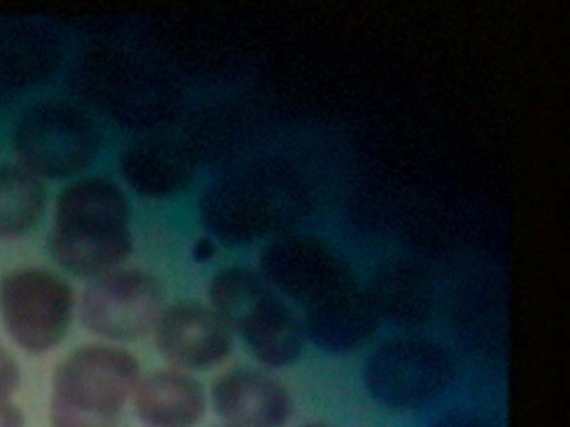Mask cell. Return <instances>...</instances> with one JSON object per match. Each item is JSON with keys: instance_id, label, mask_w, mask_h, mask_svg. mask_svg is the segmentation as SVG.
Here are the masks:
<instances>
[{"instance_id": "6da1fadb", "label": "cell", "mask_w": 570, "mask_h": 427, "mask_svg": "<svg viewBox=\"0 0 570 427\" xmlns=\"http://www.w3.org/2000/svg\"><path fill=\"white\" fill-rule=\"evenodd\" d=\"M52 259L78 277L118 269L132 250L131 207L118 183L85 177L62 190L49 234Z\"/></svg>"}, {"instance_id": "7a4b0ae2", "label": "cell", "mask_w": 570, "mask_h": 427, "mask_svg": "<svg viewBox=\"0 0 570 427\" xmlns=\"http://www.w3.org/2000/svg\"><path fill=\"white\" fill-rule=\"evenodd\" d=\"M139 379L138 359L125 347H78L52 376L49 427H118Z\"/></svg>"}, {"instance_id": "3957f363", "label": "cell", "mask_w": 570, "mask_h": 427, "mask_svg": "<svg viewBox=\"0 0 570 427\" xmlns=\"http://www.w3.org/2000/svg\"><path fill=\"white\" fill-rule=\"evenodd\" d=\"M209 300L259 363L286 367L302 356L303 324L255 270L242 266L219 270L209 282Z\"/></svg>"}, {"instance_id": "277c9868", "label": "cell", "mask_w": 570, "mask_h": 427, "mask_svg": "<svg viewBox=\"0 0 570 427\" xmlns=\"http://www.w3.org/2000/svg\"><path fill=\"white\" fill-rule=\"evenodd\" d=\"M12 143L21 166L39 179H68L95 162L101 136L85 110L46 100L22 113Z\"/></svg>"}, {"instance_id": "5b68a950", "label": "cell", "mask_w": 570, "mask_h": 427, "mask_svg": "<svg viewBox=\"0 0 570 427\" xmlns=\"http://www.w3.org/2000/svg\"><path fill=\"white\" fill-rule=\"evenodd\" d=\"M455 363L429 337H399L380 346L363 370L370 396L392 410H419L449 390Z\"/></svg>"}, {"instance_id": "8992f818", "label": "cell", "mask_w": 570, "mask_h": 427, "mask_svg": "<svg viewBox=\"0 0 570 427\" xmlns=\"http://www.w3.org/2000/svg\"><path fill=\"white\" fill-rule=\"evenodd\" d=\"M76 312L72 287L48 269L22 267L0 282V317L26 352H51L68 336Z\"/></svg>"}, {"instance_id": "52a82bcc", "label": "cell", "mask_w": 570, "mask_h": 427, "mask_svg": "<svg viewBox=\"0 0 570 427\" xmlns=\"http://www.w3.org/2000/svg\"><path fill=\"white\" fill-rule=\"evenodd\" d=\"M161 312L159 280L146 270L128 267L91 279L79 306L86 329L112 342H135L148 336Z\"/></svg>"}, {"instance_id": "ba28073f", "label": "cell", "mask_w": 570, "mask_h": 427, "mask_svg": "<svg viewBox=\"0 0 570 427\" xmlns=\"http://www.w3.org/2000/svg\"><path fill=\"white\" fill-rule=\"evenodd\" d=\"M153 334L158 352L185 373L222 366L235 346L225 320L198 300H179L163 309Z\"/></svg>"}, {"instance_id": "9c48e42d", "label": "cell", "mask_w": 570, "mask_h": 427, "mask_svg": "<svg viewBox=\"0 0 570 427\" xmlns=\"http://www.w3.org/2000/svg\"><path fill=\"white\" fill-rule=\"evenodd\" d=\"M209 396L226 427H285L293 416L288 387L256 367H232L219 374Z\"/></svg>"}, {"instance_id": "30bf717a", "label": "cell", "mask_w": 570, "mask_h": 427, "mask_svg": "<svg viewBox=\"0 0 570 427\" xmlns=\"http://www.w3.org/2000/svg\"><path fill=\"white\" fill-rule=\"evenodd\" d=\"M132 404L146 427H196L205 417L208 399L193 374L171 367L141 377Z\"/></svg>"}, {"instance_id": "8fae6325", "label": "cell", "mask_w": 570, "mask_h": 427, "mask_svg": "<svg viewBox=\"0 0 570 427\" xmlns=\"http://www.w3.org/2000/svg\"><path fill=\"white\" fill-rule=\"evenodd\" d=\"M303 329L323 349L345 352L372 336L376 329V309L352 284H346L308 304Z\"/></svg>"}, {"instance_id": "7c38bea8", "label": "cell", "mask_w": 570, "mask_h": 427, "mask_svg": "<svg viewBox=\"0 0 570 427\" xmlns=\"http://www.w3.org/2000/svg\"><path fill=\"white\" fill-rule=\"evenodd\" d=\"M126 182L146 197L178 192L188 180V163L175 143L146 139L129 146L119 159Z\"/></svg>"}, {"instance_id": "4fadbf2b", "label": "cell", "mask_w": 570, "mask_h": 427, "mask_svg": "<svg viewBox=\"0 0 570 427\" xmlns=\"http://www.w3.org/2000/svg\"><path fill=\"white\" fill-rule=\"evenodd\" d=\"M55 56V47L36 29L18 27L0 33V102L45 77Z\"/></svg>"}, {"instance_id": "5bb4252c", "label": "cell", "mask_w": 570, "mask_h": 427, "mask_svg": "<svg viewBox=\"0 0 570 427\" xmlns=\"http://www.w3.org/2000/svg\"><path fill=\"white\" fill-rule=\"evenodd\" d=\"M45 183L26 167L0 166V239L26 236L45 216Z\"/></svg>"}, {"instance_id": "9a60e30c", "label": "cell", "mask_w": 570, "mask_h": 427, "mask_svg": "<svg viewBox=\"0 0 570 427\" xmlns=\"http://www.w3.org/2000/svg\"><path fill=\"white\" fill-rule=\"evenodd\" d=\"M21 386V367L11 352L0 347V403L12 400Z\"/></svg>"}, {"instance_id": "2e32d148", "label": "cell", "mask_w": 570, "mask_h": 427, "mask_svg": "<svg viewBox=\"0 0 570 427\" xmlns=\"http://www.w3.org/2000/svg\"><path fill=\"white\" fill-rule=\"evenodd\" d=\"M432 427H500L492 417L476 410H453L443 414Z\"/></svg>"}, {"instance_id": "e0dca14e", "label": "cell", "mask_w": 570, "mask_h": 427, "mask_svg": "<svg viewBox=\"0 0 570 427\" xmlns=\"http://www.w3.org/2000/svg\"><path fill=\"white\" fill-rule=\"evenodd\" d=\"M0 427H28L24 410L14 403H0Z\"/></svg>"}, {"instance_id": "ac0fdd59", "label": "cell", "mask_w": 570, "mask_h": 427, "mask_svg": "<svg viewBox=\"0 0 570 427\" xmlns=\"http://www.w3.org/2000/svg\"><path fill=\"white\" fill-rule=\"evenodd\" d=\"M299 427H332V426H328V424H322V423H308V424H303V426H299Z\"/></svg>"}]
</instances>
